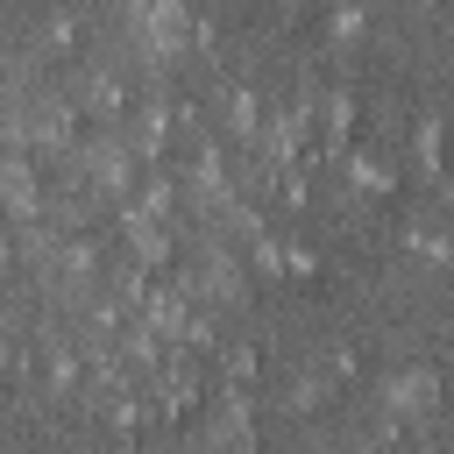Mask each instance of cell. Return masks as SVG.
<instances>
[{"instance_id":"cell-2","label":"cell","mask_w":454,"mask_h":454,"mask_svg":"<svg viewBox=\"0 0 454 454\" xmlns=\"http://www.w3.org/2000/svg\"><path fill=\"white\" fill-rule=\"evenodd\" d=\"M142 28H149V50H156V57H177V50L192 43L184 0H142Z\"/></svg>"},{"instance_id":"cell-5","label":"cell","mask_w":454,"mask_h":454,"mask_svg":"<svg viewBox=\"0 0 454 454\" xmlns=\"http://www.w3.org/2000/svg\"><path fill=\"white\" fill-rule=\"evenodd\" d=\"M419 156H426V170L440 177V121H426V135H419Z\"/></svg>"},{"instance_id":"cell-1","label":"cell","mask_w":454,"mask_h":454,"mask_svg":"<svg viewBox=\"0 0 454 454\" xmlns=\"http://www.w3.org/2000/svg\"><path fill=\"white\" fill-rule=\"evenodd\" d=\"M7 135H14V142H43V149H57V142L71 135V99H64L57 85L14 78V85H7Z\"/></svg>"},{"instance_id":"cell-3","label":"cell","mask_w":454,"mask_h":454,"mask_svg":"<svg viewBox=\"0 0 454 454\" xmlns=\"http://www.w3.org/2000/svg\"><path fill=\"white\" fill-rule=\"evenodd\" d=\"M433 397H440V376H433V369H404V376H390V411L426 419V411H433Z\"/></svg>"},{"instance_id":"cell-4","label":"cell","mask_w":454,"mask_h":454,"mask_svg":"<svg viewBox=\"0 0 454 454\" xmlns=\"http://www.w3.org/2000/svg\"><path fill=\"white\" fill-rule=\"evenodd\" d=\"M213 454H255V440H248V404H241V397H227V404L213 411Z\"/></svg>"}]
</instances>
